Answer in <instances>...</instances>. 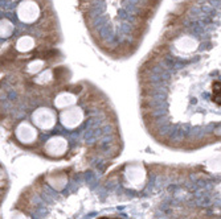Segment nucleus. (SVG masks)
Here are the masks:
<instances>
[{
  "instance_id": "obj_2",
  "label": "nucleus",
  "mask_w": 221,
  "mask_h": 219,
  "mask_svg": "<svg viewBox=\"0 0 221 219\" xmlns=\"http://www.w3.org/2000/svg\"><path fill=\"white\" fill-rule=\"evenodd\" d=\"M213 102H215L216 104L221 106V94H215V98H213Z\"/></svg>"
},
{
  "instance_id": "obj_1",
  "label": "nucleus",
  "mask_w": 221,
  "mask_h": 219,
  "mask_svg": "<svg viewBox=\"0 0 221 219\" xmlns=\"http://www.w3.org/2000/svg\"><path fill=\"white\" fill-rule=\"evenodd\" d=\"M213 92L215 94H221V82L213 83Z\"/></svg>"
}]
</instances>
